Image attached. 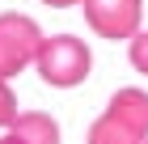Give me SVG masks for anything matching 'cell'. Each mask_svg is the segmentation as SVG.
Here are the masks:
<instances>
[{
  "instance_id": "6da1fadb",
  "label": "cell",
  "mask_w": 148,
  "mask_h": 144,
  "mask_svg": "<svg viewBox=\"0 0 148 144\" xmlns=\"http://www.w3.org/2000/svg\"><path fill=\"white\" fill-rule=\"evenodd\" d=\"M85 140L89 144H148V93L119 89Z\"/></svg>"
},
{
  "instance_id": "7a4b0ae2",
  "label": "cell",
  "mask_w": 148,
  "mask_h": 144,
  "mask_svg": "<svg viewBox=\"0 0 148 144\" xmlns=\"http://www.w3.org/2000/svg\"><path fill=\"white\" fill-rule=\"evenodd\" d=\"M34 68H38V76L47 85L72 89V85H80V81L89 76L93 55H89V47L80 43V38H72V34H51V38H42V51H38Z\"/></svg>"
},
{
  "instance_id": "3957f363",
  "label": "cell",
  "mask_w": 148,
  "mask_h": 144,
  "mask_svg": "<svg viewBox=\"0 0 148 144\" xmlns=\"http://www.w3.org/2000/svg\"><path fill=\"white\" fill-rule=\"evenodd\" d=\"M42 51V30L25 13H4L0 17V76H17L25 64H38Z\"/></svg>"
},
{
  "instance_id": "277c9868",
  "label": "cell",
  "mask_w": 148,
  "mask_h": 144,
  "mask_svg": "<svg viewBox=\"0 0 148 144\" xmlns=\"http://www.w3.org/2000/svg\"><path fill=\"white\" fill-rule=\"evenodd\" d=\"M85 4V21L93 34H102L110 43L119 38H136L140 34V13L144 0H80Z\"/></svg>"
},
{
  "instance_id": "5b68a950",
  "label": "cell",
  "mask_w": 148,
  "mask_h": 144,
  "mask_svg": "<svg viewBox=\"0 0 148 144\" xmlns=\"http://www.w3.org/2000/svg\"><path fill=\"white\" fill-rule=\"evenodd\" d=\"M9 136L21 140V144H59V123L51 114H42V110H25V114L13 119Z\"/></svg>"
},
{
  "instance_id": "8992f818",
  "label": "cell",
  "mask_w": 148,
  "mask_h": 144,
  "mask_svg": "<svg viewBox=\"0 0 148 144\" xmlns=\"http://www.w3.org/2000/svg\"><path fill=\"white\" fill-rule=\"evenodd\" d=\"M13 119H17V98H13L9 81L0 76V127H13Z\"/></svg>"
},
{
  "instance_id": "52a82bcc",
  "label": "cell",
  "mask_w": 148,
  "mask_h": 144,
  "mask_svg": "<svg viewBox=\"0 0 148 144\" xmlns=\"http://www.w3.org/2000/svg\"><path fill=\"white\" fill-rule=\"evenodd\" d=\"M131 64H136L140 72H144V76H148V30L131 38Z\"/></svg>"
},
{
  "instance_id": "ba28073f",
  "label": "cell",
  "mask_w": 148,
  "mask_h": 144,
  "mask_svg": "<svg viewBox=\"0 0 148 144\" xmlns=\"http://www.w3.org/2000/svg\"><path fill=\"white\" fill-rule=\"evenodd\" d=\"M51 9H68V4H80V0H47Z\"/></svg>"
},
{
  "instance_id": "9c48e42d",
  "label": "cell",
  "mask_w": 148,
  "mask_h": 144,
  "mask_svg": "<svg viewBox=\"0 0 148 144\" xmlns=\"http://www.w3.org/2000/svg\"><path fill=\"white\" fill-rule=\"evenodd\" d=\"M0 144H21V140H13V136H4V140H0Z\"/></svg>"
}]
</instances>
